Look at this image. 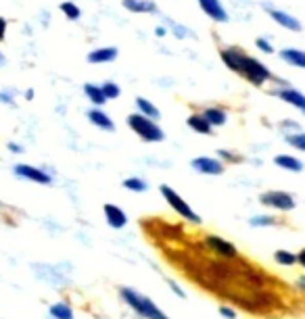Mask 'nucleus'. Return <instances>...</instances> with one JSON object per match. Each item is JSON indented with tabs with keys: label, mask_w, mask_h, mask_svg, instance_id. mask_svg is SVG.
<instances>
[{
	"label": "nucleus",
	"mask_w": 305,
	"mask_h": 319,
	"mask_svg": "<svg viewBox=\"0 0 305 319\" xmlns=\"http://www.w3.org/2000/svg\"><path fill=\"white\" fill-rule=\"evenodd\" d=\"M190 167L199 173H205V175H220L224 173V163L218 161V158H211V156H197L190 161Z\"/></svg>",
	"instance_id": "423d86ee"
},
{
	"label": "nucleus",
	"mask_w": 305,
	"mask_h": 319,
	"mask_svg": "<svg viewBox=\"0 0 305 319\" xmlns=\"http://www.w3.org/2000/svg\"><path fill=\"white\" fill-rule=\"evenodd\" d=\"M272 223H276V219H274L272 215H257L251 219V226L255 228H261V226H272Z\"/></svg>",
	"instance_id": "cd10ccee"
},
{
	"label": "nucleus",
	"mask_w": 305,
	"mask_h": 319,
	"mask_svg": "<svg viewBox=\"0 0 305 319\" xmlns=\"http://www.w3.org/2000/svg\"><path fill=\"white\" fill-rule=\"evenodd\" d=\"M50 315L54 319H73V311L69 305H63V303H59V305H52L50 307Z\"/></svg>",
	"instance_id": "5701e85b"
},
{
	"label": "nucleus",
	"mask_w": 305,
	"mask_h": 319,
	"mask_svg": "<svg viewBox=\"0 0 305 319\" xmlns=\"http://www.w3.org/2000/svg\"><path fill=\"white\" fill-rule=\"evenodd\" d=\"M13 171H15L19 177L29 180V182H36V184H50V182H52V177H50L46 171H42V169H38V167H32V165H25V163L15 165Z\"/></svg>",
	"instance_id": "9d476101"
},
{
	"label": "nucleus",
	"mask_w": 305,
	"mask_h": 319,
	"mask_svg": "<svg viewBox=\"0 0 305 319\" xmlns=\"http://www.w3.org/2000/svg\"><path fill=\"white\" fill-rule=\"evenodd\" d=\"M161 190V194H163V198L167 201V205L178 213V215H182V219H186L188 223H195V226H199V223H201V217L188 207V203L184 201V198H180V194L176 192V190L174 188H169V186H161L159 188Z\"/></svg>",
	"instance_id": "20e7f679"
},
{
	"label": "nucleus",
	"mask_w": 305,
	"mask_h": 319,
	"mask_svg": "<svg viewBox=\"0 0 305 319\" xmlns=\"http://www.w3.org/2000/svg\"><path fill=\"white\" fill-rule=\"evenodd\" d=\"M169 25H171V29H174V34H176V36H178V38H184V36H186V34H188V31H186V29H184V27H180V25H178V23H169Z\"/></svg>",
	"instance_id": "2f4dec72"
},
{
	"label": "nucleus",
	"mask_w": 305,
	"mask_h": 319,
	"mask_svg": "<svg viewBox=\"0 0 305 319\" xmlns=\"http://www.w3.org/2000/svg\"><path fill=\"white\" fill-rule=\"evenodd\" d=\"M255 46H257L261 52H265V54H272V52H274V46H272L265 38H257V40H255Z\"/></svg>",
	"instance_id": "c85d7f7f"
},
{
	"label": "nucleus",
	"mask_w": 305,
	"mask_h": 319,
	"mask_svg": "<svg viewBox=\"0 0 305 319\" xmlns=\"http://www.w3.org/2000/svg\"><path fill=\"white\" fill-rule=\"evenodd\" d=\"M3 63H5V56H3V52H0V65H3Z\"/></svg>",
	"instance_id": "a19ab883"
},
{
	"label": "nucleus",
	"mask_w": 305,
	"mask_h": 319,
	"mask_svg": "<svg viewBox=\"0 0 305 319\" xmlns=\"http://www.w3.org/2000/svg\"><path fill=\"white\" fill-rule=\"evenodd\" d=\"M121 5L132 13H157V5L153 0H121Z\"/></svg>",
	"instance_id": "f3484780"
},
{
	"label": "nucleus",
	"mask_w": 305,
	"mask_h": 319,
	"mask_svg": "<svg viewBox=\"0 0 305 319\" xmlns=\"http://www.w3.org/2000/svg\"><path fill=\"white\" fill-rule=\"evenodd\" d=\"M128 125H130V130L144 142H163L165 140V132L157 125V121L142 115V113L128 115Z\"/></svg>",
	"instance_id": "f03ea898"
},
{
	"label": "nucleus",
	"mask_w": 305,
	"mask_h": 319,
	"mask_svg": "<svg viewBox=\"0 0 305 319\" xmlns=\"http://www.w3.org/2000/svg\"><path fill=\"white\" fill-rule=\"evenodd\" d=\"M287 142L297 148V150H303L305 152V132H297V134H289L287 136Z\"/></svg>",
	"instance_id": "a878e982"
},
{
	"label": "nucleus",
	"mask_w": 305,
	"mask_h": 319,
	"mask_svg": "<svg viewBox=\"0 0 305 319\" xmlns=\"http://www.w3.org/2000/svg\"><path fill=\"white\" fill-rule=\"evenodd\" d=\"M274 94H276L280 101L289 103L291 107H295L297 111H301V113L305 115V94H303V92H299V90L287 86V88H276V90H274Z\"/></svg>",
	"instance_id": "6e6552de"
},
{
	"label": "nucleus",
	"mask_w": 305,
	"mask_h": 319,
	"mask_svg": "<svg viewBox=\"0 0 305 319\" xmlns=\"http://www.w3.org/2000/svg\"><path fill=\"white\" fill-rule=\"evenodd\" d=\"M84 94H86V98L92 103L94 107H103L107 103V96H105L103 88L97 86V84H84Z\"/></svg>",
	"instance_id": "a211bd4d"
},
{
	"label": "nucleus",
	"mask_w": 305,
	"mask_h": 319,
	"mask_svg": "<svg viewBox=\"0 0 305 319\" xmlns=\"http://www.w3.org/2000/svg\"><path fill=\"white\" fill-rule=\"evenodd\" d=\"M61 11H63V15H65L67 19H71V21H78V19L82 17V9H80L75 3H71V0H65V3H61Z\"/></svg>",
	"instance_id": "4be33fe9"
},
{
	"label": "nucleus",
	"mask_w": 305,
	"mask_h": 319,
	"mask_svg": "<svg viewBox=\"0 0 305 319\" xmlns=\"http://www.w3.org/2000/svg\"><path fill=\"white\" fill-rule=\"evenodd\" d=\"M265 11H268V15L274 19V23H278L280 27L291 29V31H299V29H301L299 19L293 17L291 13H284V11H278V9H270V7H265Z\"/></svg>",
	"instance_id": "9b49d317"
},
{
	"label": "nucleus",
	"mask_w": 305,
	"mask_h": 319,
	"mask_svg": "<svg viewBox=\"0 0 305 319\" xmlns=\"http://www.w3.org/2000/svg\"><path fill=\"white\" fill-rule=\"evenodd\" d=\"M136 109H138V113H142V115H146V117H150V119H155V121H159V117H161L159 109L153 105L148 98H142V96L136 98Z\"/></svg>",
	"instance_id": "412c9836"
},
{
	"label": "nucleus",
	"mask_w": 305,
	"mask_h": 319,
	"mask_svg": "<svg viewBox=\"0 0 305 319\" xmlns=\"http://www.w3.org/2000/svg\"><path fill=\"white\" fill-rule=\"evenodd\" d=\"M220 313H222L224 317H228V319H234V317H236V313H234L232 309H228V307H222V309H220Z\"/></svg>",
	"instance_id": "72a5a7b5"
},
{
	"label": "nucleus",
	"mask_w": 305,
	"mask_h": 319,
	"mask_svg": "<svg viewBox=\"0 0 305 319\" xmlns=\"http://www.w3.org/2000/svg\"><path fill=\"white\" fill-rule=\"evenodd\" d=\"M297 263H301V265L305 267V248H303V250L297 254Z\"/></svg>",
	"instance_id": "4c0bfd02"
},
{
	"label": "nucleus",
	"mask_w": 305,
	"mask_h": 319,
	"mask_svg": "<svg viewBox=\"0 0 305 319\" xmlns=\"http://www.w3.org/2000/svg\"><path fill=\"white\" fill-rule=\"evenodd\" d=\"M299 286H301V288L305 290V277H301V280H299Z\"/></svg>",
	"instance_id": "ea45409f"
},
{
	"label": "nucleus",
	"mask_w": 305,
	"mask_h": 319,
	"mask_svg": "<svg viewBox=\"0 0 305 319\" xmlns=\"http://www.w3.org/2000/svg\"><path fill=\"white\" fill-rule=\"evenodd\" d=\"M121 298H124L136 313H140V315L146 317V319H167V315L161 313L159 307L153 303L150 298L138 294V292L132 290V288H124V290H121Z\"/></svg>",
	"instance_id": "7ed1b4c3"
},
{
	"label": "nucleus",
	"mask_w": 305,
	"mask_h": 319,
	"mask_svg": "<svg viewBox=\"0 0 305 319\" xmlns=\"http://www.w3.org/2000/svg\"><path fill=\"white\" fill-rule=\"evenodd\" d=\"M7 27H9L7 19H5V17H0V42H5V40H7Z\"/></svg>",
	"instance_id": "7c9ffc66"
},
{
	"label": "nucleus",
	"mask_w": 305,
	"mask_h": 319,
	"mask_svg": "<svg viewBox=\"0 0 305 319\" xmlns=\"http://www.w3.org/2000/svg\"><path fill=\"white\" fill-rule=\"evenodd\" d=\"M282 127H284V130H289V127H291V130H297L299 123L297 121H282Z\"/></svg>",
	"instance_id": "f704fd0d"
},
{
	"label": "nucleus",
	"mask_w": 305,
	"mask_h": 319,
	"mask_svg": "<svg viewBox=\"0 0 305 319\" xmlns=\"http://www.w3.org/2000/svg\"><path fill=\"white\" fill-rule=\"evenodd\" d=\"M220 56H222L224 65H226L230 71L238 73L240 77H245L249 84H253V86H257V88L263 86V84L270 82V79H276V77L270 73V69L263 65L261 61L249 56L247 52H242V50L236 48V46H226V48H222V50H220Z\"/></svg>",
	"instance_id": "f257e3e1"
},
{
	"label": "nucleus",
	"mask_w": 305,
	"mask_h": 319,
	"mask_svg": "<svg viewBox=\"0 0 305 319\" xmlns=\"http://www.w3.org/2000/svg\"><path fill=\"white\" fill-rule=\"evenodd\" d=\"M124 188L126 190H132V192H144V190H146V182L142 177H128V180H124Z\"/></svg>",
	"instance_id": "393cba45"
},
{
	"label": "nucleus",
	"mask_w": 305,
	"mask_h": 319,
	"mask_svg": "<svg viewBox=\"0 0 305 319\" xmlns=\"http://www.w3.org/2000/svg\"><path fill=\"white\" fill-rule=\"evenodd\" d=\"M261 205L272 207L276 211H293L295 209V198L289 192H282V190H268L259 196Z\"/></svg>",
	"instance_id": "39448f33"
},
{
	"label": "nucleus",
	"mask_w": 305,
	"mask_h": 319,
	"mask_svg": "<svg viewBox=\"0 0 305 319\" xmlns=\"http://www.w3.org/2000/svg\"><path fill=\"white\" fill-rule=\"evenodd\" d=\"M117 54H119V50L115 46H103V48H94L86 58H88V63H92V65H103V63L115 61Z\"/></svg>",
	"instance_id": "4468645a"
},
{
	"label": "nucleus",
	"mask_w": 305,
	"mask_h": 319,
	"mask_svg": "<svg viewBox=\"0 0 305 319\" xmlns=\"http://www.w3.org/2000/svg\"><path fill=\"white\" fill-rule=\"evenodd\" d=\"M165 34H167V29H165V27H161V25L155 27V36H157V38H163Z\"/></svg>",
	"instance_id": "c9c22d12"
},
{
	"label": "nucleus",
	"mask_w": 305,
	"mask_h": 319,
	"mask_svg": "<svg viewBox=\"0 0 305 319\" xmlns=\"http://www.w3.org/2000/svg\"><path fill=\"white\" fill-rule=\"evenodd\" d=\"M9 150H11V152H21L23 148H21L19 144H15V142H9Z\"/></svg>",
	"instance_id": "e433bc0d"
},
{
	"label": "nucleus",
	"mask_w": 305,
	"mask_h": 319,
	"mask_svg": "<svg viewBox=\"0 0 305 319\" xmlns=\"http://www.w3.org/2000/svg\"><path fill=\"white\" fill-rule=\"evenodd\" d=\"M205 244H207L213 252H216V254H220V257H224V259H228V261H232V259L238 257L236 248H234L228 240H224V238H220V236H207V238H205Z\"/></svg>",
	"instance_id": "0eeeda50"
},
{
	"label": "nucleus",
	"mask_w": 305,
	"mask_h": 319,
	"mask_svg": "<svg viewBox=\"0 0 305 319\" xmlns=\"http://www.w3.org/2000/svg\"><path fill=\"white\" fill-rule=\"evenodd\" d=\"M197 3L203 9V13L216 23H226L228 21V13H226V9L222 5V0H197Z\"/></svg>",
	"instance_id": "1a4fd4ad"
},
{
	"label": "nucleus",
	"mask_w": 305,
	"mask_h": 319,
	"mask_svg": "<svg viewBox=\"0 0 305 319\" xmlns=\"http://www.w3.org/2000/svg\"><path fill=\"white\" fill-rule=\"evenodd\" d=\"M103 211H105V219H107V223L111 228H115V230H121L128 223V217H126V213L121 211L117 205H111V203H107L105 207H103Z\"/></svg>",
	"instance_id": "f8f14e48"
},
{
	"label": "nucleus",
	"mask_w": 305,
	"mask_h": 319,
	"mask_svg": "<svg viewBox=\"0 0 305 319\" xmlns=\"http://www.w3.org/2000/svg\"><path fill=\"white\" fill-rule=\"evenodd\" d=\"M103 92H105V96L107 101H113V98H119V94H121V88L115 84V82H105L103 86Z\"/></svg>",
	"instance_id": "bb28decb"
},
{
	"label": "nucleus",
	"mask_w": 305,
	"mask_h": 319,
	"mask_svg": "<svg viewBox=\"0 0 305 319\" xmlns=\"http://www.w3.org/2000/svg\"><path fill=\"white\" fill-rule=\"evenodd\" d=\"M203 115H205V119H207L213 127H220V125H224V123L228 121V113H226V109H222V107H207V109L203 111Z\"/></svg>",
	"instance_id": "6ab92c4d"
},
{
	"label": "nucleus",
	"mask_w": 305,
	"mask_h": 319,
	"mask_svg": "<svg viewBox=\"0 0 305 319\" xmlns=\"http://www.w3.org/2000/svg\"><path fill=\"white\" fill-rule=\"evenodd\" d=\"M186 123H188V127H190L193 132L203 134V136H207V134H211V132H213V125L205 119V115H203V113H193V115L186 119Z\"/></svg>",
	"instance_id": "2eb2a0df"
},
{
	"label": "nucleus",
	"mask_w": 305,
	"mask_h": 319,
	"mask_svg": "<svg viewBox=\"0 0 305 319\" xmlns=\"http://www.w3.org/2000/svg\"><path fill=\"white\" fill-rule=\"evenodd\" d=\"M274 261H276L278 265L291 267V265L297 263V254H293V252H289V250H276V252H274Z\"/></svg>",
	"instance_id": "b1692460"
},
{
	"label": "nucleus",
	"mask_w": 305,
	"mask_h": 319,
	"mask_svg": "<svg viewBox=\"0 0 305 319\" xmlns=\"http://www.w3.org/2000/svg\"><path fill=\"white\" fill-rule=\"evenodd\" d=\"M274 163H276L278 167L287 169V171H293V173H299L303 169V163L299 161L297 156H291V154H278L274 156Z\"/></svg>",
	"instance_id": "aec40b11"
},
{
	"label": "nucleus",
	"mask_w": 305,
	"mask_h": 319,
	"mask_svg": "<svg viewBox=\"0 0 305 319\" xmlns=\"http://www.w3.org/2000/svg\"><path fill=\"white\" fill-rule=\"evenodd\" d=\"M86 117H88V121L92 123V125H97L99 130H105V132H113V130H115V123H113V119H111L105 111H101V107L90 109Z\"/></svg>",
	"instance_id": "ddd939ff"
},
{
	"label": "nucleus",
	"mask_w": 305,
	"mask_h": 319,
	"mask_svg": "<svg viewBox=\"0 0 305 319\" xmlns=\"http://www.w3.org/2000/svg\"><path fill=\"white\" fill-rule=\"evenodd\" d=\"M0 103H5V105H15L13 90H3V92H0Z\"/></svg>",
	"instance_id": "c756f323"
},
{
	"label": "nucleus",
	"mask_w": 305,
	"mask_h": 319,
	"mask_svg": "<svg viewBox=\"0 0 305 319\" xmlns=\"http://www.w3.org/2000/svg\"><path fill=\"white\" fill-rule=\"evenodd\" d=\"M218 154H220V156H224V158H226V161H240V158H238L236 154H232L230 150H220Z\"/></svg>",
	"instance_id": "473e14b6"
},
{
	"label": "nucleus",
	"mask_w": 305,
	"mask_h": 319,
	"mask_svg": "<svg viewBox=\"0 0 305 319\" xmlns=\"http://www.w3.org/2000/svg\"><path fill=\"white\" fill-rule=\"evenodd\" d=\"M280 56L284 63L293 67H299V69H305V50H299V48H284L280 50Z\"/></svg>",
	"instance_id": "dca6fc26"
},
{
	"label": "nucleus",
	"mask_w": 305,
	"mask_h": 319,
	"mask_svg": "<svg viewBox=\"0 0 305 319\" xmlns=\"http://www.w3.org/2000/svg\"><path fill=\"white\" fill-rule=\"evenodd\" d=\"M25 98L32 101V98H34V90H27V92H25Z\"/></svg>",
	"instance_id": "58836bf2"
}]
</instances>
